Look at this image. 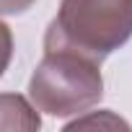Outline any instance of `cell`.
I'll return each mask as SVG.
<instances>
[{
  "instance_id": "cell-1",
  "label": "cell",
  "mask_w": 132,
  "mask_h": 132,
  "mask_svg": "<svg viewBox=\"0 0 132 132\" xmlns=\"http://www.w3.org/2000/svg\"><path fill=\"white\" fill-rule=\"evenodd\" d=\"M132 36V0H62L44 36V52L68 49L104 62Z\"/></svg>"
},
{
  "instance_id": "cell-2",
  "label": "cell",
  "mask_w": 132,
  "mask_h": 132,
  "mask_svg": "<svg viewBox=\"0 0 132 132\" xmlns=\"http://www.w3.org/2000/svg\"><path fill=\"white\" fill-rule=\"evenodd\" d=\"M104 96L101 65L68 49H49L29 80V98L36 111L70 117L88 111Z\"/></svg>"
},
{
  "instance_id": "cell-3",
  "label": "cell",
  "mask_w": 132,
  "mask_h": 132,
  "mask_svg": "<svg viewBox=\"0 0 132 132\" xmlns=\"http://www.w3.org/2000/svg\"><path fill=\"white\" fill-rule=\"evenodd\" d=\"M42 119L36 114V109L16 93H0V129H39Z\"/></svg>"
},
{
  "instance_id": "cell-4",
  "label": "cell",
  "mask_w": 132,
  "mask_h": 132,
  "mask_svg": "<svg viewBox=\"0 0 132 132\" xmlns=\"http://www.w3.org/2000/svg\"><path fill=\"white\" fill-rule=\"evenodd\" d=\"M13 57V34L11 29L0 21V78H3V73L8 70V62Z\"/></svg>"
},
{
  "instance_id": "cell-5",
  "label": "cell",
  "mask_w": 132,
  "mask_h": 132,
  "mask_svg": "<svg viewBox=\"0 0 132 132\" xmlns=\"http://www.w3.org/2000/svg\"><path fill=\"white\" fill-rule=\"evenodd\" d=\"M91 124H111V127H127L122 119H117V117H111L109 111H104L101 117H86V119H75L73 124H68V129H78V127H91Z\"/></svg>"
},
{
  "instance_id": "cell-6",
  "label": "cell",
  "mask_w": 132,
  "mask_h": 132,
  "mask_svg": "<svg viewBox=\"0 0 132 132\" xmlns=\"http://www.w3.org/2000/svg\"><path fill=\"white\" fill-rule=\"evenodd\" d=\"M36 0H0V13L3 16H16V13H23L29 11Z\"/></svg>"
}]
</instances>
